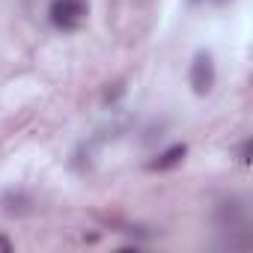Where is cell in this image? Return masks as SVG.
Segmentation results:
<instances>
[{
    "label": "cell",
    "mask_w": 253,
    "mask_h": 253,
    "mask_svg": "<svg viewBox=\"0 0 253 253\" xmlns=\"http://www.w3.org/2000/svg\"><path fill=\"white\" fill-rule=\"evenodd\" d=\"M247 161H250V140L241 143V164H247Z\"/></svg>",
    "instance_id": "obj_4"
},
{
    "label": "cell",
    "mask_w": 253,
    "mask_h": 253,
    "mask_svg": "<svg viewBox=\"0 0 253 253\" xmlns=\"http://www.w3.org/2000/svg\"><path fill=\"white\" fill-rule=\"evenodd\" d=\"M48 18L57 30H75L86 18V0H54Z\"/></svg>",
    "instance_id": "obj_1"
},
{
    "label": "cell",
    "mask_w": 253,
    "mask_h": 253,
    "mask_svg": "<svg viewBox=\"0 0 253 253\" xmlns=\"http://www.w3.org/2000/svg\"><path fill=\"white\" fill-rule=\"evenodd\" d=\"M185 155H188V146H185V143L170 146L167 152H161V155L149 164V170H173L176 164H182V161H185Z\"/></svg>",
    "instance_id": "obj_3"
},
{
    "label": "cell",
    "mask_w": 253,
    "mask_h": 253,
    "mask_svg": "<svg viewBox=\"0 0 253 253\" xmlns=\"http://www.w3.org/2000/svg\"><path fill=\"white\" fill-rule=\"evenodd\" d=\"M191 86L197 95H209L214 86V60L209 51H200L191 63Z\"/></svg>",
    "instance_id": "obj_2"
},
{
    "label": "cell",
    "mask_w": 253,
    "mask_h": 253,
    "mask_svg": "<svg viewBox=\"0 0 253 253\" xmlns=\"http://www.w3.org/2000/svg\"><path fill=\"white\" fill-rule=\"evenodd\" d=\"M0 253H12V241L6 235H0Z\"/></svg>",
    "instance_id": "obj_5"
}]
</instances>
